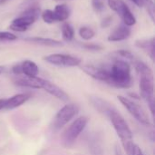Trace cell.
<instances>
[{
    "mask_svg": "<svg viewBox=\"0 0 155 155\" xmlns=\"http://www.w3.org/2000/svg\"><path fill=\"white\" fill-rule=\"evenodd\" d=\"M134 66L139 75V88L142 98L146 102L153 115L154 114V75L151 67L143 61L134 60Z\"/></svg>",
    "mask_w": 155,
    "mask_h": 155,
    "instance_id": "6da1fadb",
    "label": "cell"
},
{
    "mask_svg": "<svg viewBox=\"0 0 155 155\" xmlns=\"http://www.w3.org/2000/svg\"><path fill=\"white\" fill-rule=\"evenodd\" d=\"M107 84L121 89H128L133 85L131 65L127 61L117 59L110 67H107Z\"/></svg>",
    "mask_w": 155,
    "mask_h": 155,
    "instance_id": "7a4b0ae2",
    "label": "cell"
},
{
    "mask_svg": "<svg viewBox=\"0 0 155 155\" xmlns=\"http://www.w3.org/2000/svg\"><path fill=\"white\" fill-rule=\"evenodd\" d=\"M106 116L109 118L114 129L117 134V136L120 138L126 155H131L134 145L135 143H134L133 132L130 126L128 125L127 122L123 117V115L120 113H118L117 110L114 107H112L107 112Z\"/></svg>",
    "mask_w": 155,
    "mask_h": 155,
    "instance_id": "3957f363",
    "label": "cell"
},
{
    "mask_svg": "<svg viewBox=\"0 0 155 155\" xmlns=\"http://www.w3.org/2000/svg\"><path fill=\"white\" fill-rule=\"evenodd\" d=\"M89 122V118L86 116H80L74 120L71 124L63 132L61 135L62 145L65 148L72 147L81 134L84 131Z\"/></svg>",
    "mask_w": 155,
    "mask_h": 155,
    "instance_id": "277c9868",
    "label": "cell"
},
{
    "mask_svg": "<svg viewBox=\"0 0 155 155\" xmlns=\"http://www.w3.org/2000/svg\"><path fill=\"white\" fill-rule=\"evenodd\" d=\"M41 10L39 6L25 9L19 16L15 18L9 25V29L15 32L26 31L40 16Z\"/></svg>",
    "mask_w": 155,
    "mask_h": 155,
    "instance_id": "5b68a950",
    "label": "cell"
},
{
    "mask_svg": "<svg viewBox=\"0 0 155 155\" xmlns=\"http://www.w3.org/2000/svg\"><path fill=\"white\" fill-rule=\"evenodd\" d=\"M118 100L121 102L123 106L129 112V114L133 117H134V119L137 122H139L140 124H142L143 125H145V126L151 125V122H150L148 114L140 104H138L137 103H135L134 101H133L132 99H130L126 96L119 95Z\"/></svg>",
    "mask_w": 155,
    "mask_h": 155,
    "instance_id": "8992f818",
    "label": "cell"
},
{
    "mask_svg": "<svg viewBox=\"0 0 155 155\" xmlns=\"http://www.w3.org/2000/svg\"><path fill=\"white\" fill-rule=\"evenodd\" d=\"M79 113V107L74 104H68L63 106L54 117L52 128L54 131H59L72 121Z\"/></svg>",
    "mask_w": 155,
    "mask_h": 155,
    "instance_id": "52a82bcc",
    "label": "cell"
},
{
    "mask_svg": "<svg viewBox=\"0 0 155 155\" xmlns=\"http://www.w3.org/2000/svg\"><path fill=\"white\" fill-rule=\"evenodd\" d=\"M108 5L113 11L120 15L125 25L130 27L136 24L135 16L124 0H108Z\"/></svg>",
    "mask_w": 155,
    "mask_h": 155,
    "instance_id": "ba28073f",
    "label": "cell"
},
{
    "mask_svg": "<svg viewBox=\"0 0 155 155\" xmlns=\"http://www.w3.org/2000/svg\"><path fill=\"white\" fill-rule=\"evenodd\" d=\"M44 60L51 64L64 67H74L81 64L82 60L76 56L65 54H52L44 57Z\"/></svg>",
    "mask_w": 155,
    "mask_h": 155,
    "instance_id": "9c48e42d",
    "label": "cell"
},
{
    "mask_svg": "<svg viewBox=\"0 0 155 155\" xmlns=\"http://www.w3.org/2000/svg\"><path fill=\"white\" fill-rule=\"evenodd\" d=\"M12 72L15 75H23L25 77H36L39 73L37 64L31 60H25L12 67Z\"/></svg>",
    "mask_w": 155,
    "mask_h": 155,
    "instance_id": "30bf717a",
    "label": "cell"
},
{
    "mask_svg": "<svg viewBox=\"0 0 155 155\" xmlns=\"http://www.w3.org/2000/svg\"><path fill=\"white\" fill-rule=\"evenodd\" d=\"M42 89L58 100L65 102L69 99V95L62 88H60L59 86H57L56 84H54V83H52L46 79H44V81H43Z\"/></svg>",
    "mask_w": 155,
    "mask_h": 155,
    "instance_id": "8fae6325",
    "label": "cell"
},
{
    "mask_svg": "<svg viewBox=\"0 0 155 155\" xmlns=\"http://www.w3.org/2000/svg\"><path fill=\"white\" fill-rule=\"evenodd\" d=\"M82 69L86 74L93 77L94 79L106 83L108 78L107 67H100V66L87 64V65H84Z\"/></svg>",
    "mask_w": 155,
    "mask_h": 155,
    "instance_id": "7c38bea8",
    "label": "cell"
},
{
    "mask_svg": "<svg viewBox=\"0 0 155 155\" xmlns=\"http://www.w3.org/2000/svg\"><path fill=\"white\" fill-rule=\"evenodd\" d=\"M30 99V94H17L9 98H5L4 110H13L23 104H25Z\"/></svg>",
    "mask_w": 155,
    "mask_h": 155,
    "instance_id": "4fadbf2b",
    "label": "cell"
},
{
    "mask_svg": "<svg viewBox=\"0 0 155 155\" xmlns=\"http://www.w3.org/2000/svg\"><path fill=\"white\" fill-rule=\"evenodd\" d=\"M131 33H132V30L129 26H127L125 25H119L118 27H116V29H114L110 34L107 40L109 42L124 41V40H126L130 37Z\"/></svg>",
    "mask_w": 155,
    "mask_h": 155,
    "instance_id": "5bb4252c",
    "label": "cell"
},
{
    "mask_svg": "<svg viewBox=\"0 0 155 155\" xmlns=\"http://www.w3.org/2000/svg\"><path fill=\"white\" fill-rule=\"evenodd\" d=\"M23 40L28 43H33V44L44 45V46H50V47H60L64 45V44L61 41L52 39V38L35 36V37H25V38H23Z\"/></svg>",
    "mask_w": 155,
    "mask_h": 155,
    "instance_id": "9a60e30c",
    "label": "cell"
},
{
    "mask_svg": "<svg viewBox=\"0 0 155 155\" xmlns=\"http://www.w3.org/2000/svg\"><path fill=\"white\" fill-rule=\"evenodd\" d=\"M135 45L143 51H145L151 57L153 61H154V53H155V41L154 37H152L150 39H142L137 40L135 42Z\"/></svg>",
    "mask_w": 155,
    "mask_h": 155,
    "instance_id": "2e32d148",
    "label": "cell"
},
{
    "mask_svg": "<svg viewBox=\"0 0 155 155\" xmlns=\"http://www.w3.org/2000/svg\"><path fill=\"white\" fill-rule=\"evenodd\" d=\"M54 13L58 22H64L69 18L71 11H70V8L68 5H66L65 4H61V5H57L54 7Z\"/></svg>",
    "mask_w": 155,
    "mask_h": 155,
    "instance_id": "e0dca14e",
    "label": "cell"
},
{
    "mask_svg": "<svg viewBox=\"0 0 155 155\" xmlns=\"http://www.w3.org/2000/svg\"><path fill=\"white\" fill-rule=\"evenodd\" d=\"M62 36L65 42H71L74 36V27L69 23H64L62 25Z\"/></svg>",
    "mask_w": 155,
    "mask_h": 155,
    "instance_id": "ac0fdd59",
    "label": "cell"
},
{
    "mask_svg": "<svg viewBox=\"0 0 155 155\" xmlns=\"http://www.w3.org/2000/svg\"><path fill=\"white\" fill-rule=\"evenodd\" d=\"M79 35L84 40L88 41V40H91L95 35V32L93 28L89 26H82L79 29Z\"/></svg>",
    "mask_w": 155,
    "mask_h": 155,
    "instance_id": "d6986e66",
    "label": "cell"
},
{
    "mask_svg": "<svg viewBox=\"0 0 155 155\" xmlns=\"http://www.w3.org/2000/svg\"><path fill=\"white\" fill-rule=\"evenodd\" d=\"M41 15H42V19L46 24H54V23L58 22V20L54 13V10L46 9L42 13Z\"/></svg>",
    "mask_w": 155,
    "mask_h": 155,
    "instance_id": "ffe728a7",
    "label": "cell"
},
{
    "mask_svg": "<svg viewBox=\"0 0 155 155\" xmlns=\"http://www.w3.org/2000/svg\"><path fill=\"white\" fill-rule=\"evenodd\" d=\"M17 39V36L10 32L0 31V43L3 42H13Z\"/></svg>",
    "mask_w": 155,
    "mask_h": 155,
    "instance_id": "44dd1931",
    "label": "cell"
},
{
    "mask_svg": "<svg viewBox=\"0 0 155 155\" xmlns=\"http://www.w3.org/2000/svg\"><path fill=\"white\" fill-rule=\"evenodd\" d=\"M144 5H146V7H147V11H148V14H149V15H150L152 21L154 22L155 11L153 0H144Z\"/></svg>",
    "mask_w": 155,
    "mask_h": 155,
    "instance_id": "7402d4cb",
    "label": "cell"
},
{
    "mask_svg": "<svg viewBox=\"0 0 155 155\" xmlns=\"http://www.w3.org/2000/svg\"><path fill=\"white\" fill-rule=\"evenodd\" d=\"M42 0H24L22 4L20 5V8L22 9H26L29 7H35V6H39L40 2Z\"/></svg>",
    "mask_w": 155,
    "mask_h": 155,
    "instance_id": "603a6c76",
    "label": "cell"
},
{
    "mask_svg": "<svg viewBox=\"0 0 155 155\" xmlns=\"http://www.w3.org/2000/svg\"><path fill=\"white\" fill-rule=\"evenodd\" d=\"M92 6L97 13H101L104 9V4L102 0H92Z\"/></svg>",
    "mask_w": 155,
    "mask_h": 155,
    "instance_id": "cb8c5ba5",
    "label": "cell"
},
{
    "mask_svg": "<svg viewBox=\"0 0 155 155\" xmlns=\"http://www.w3.org/2000/svg\"><path fill=\"white\" fill-rule=\"evenodd\" d=\"M82 46L87 50L90 51H100L103 49V46L97 44H90V43H86V44H83Z\"/></svg>",
    "mask_w": 155,
    "mask_h": 155,
    "instance_id": "d4e9b609",
    "label": "cell"
},
{
    "mask_svg": "<svg viewBox=\"0 0 155 155\" xmlns=\"http://www.w3.org/2000/svg\"><path fill=\"white\" fill-rule=\"evenodd\" d=\"M116 54L123 58H126V59H130V60H134V54L128 50H119L116 52Z\"/></svg>",
    "mask_w": 155,
    "mask_h": 155,
    "instance_id": "484cf974",
    "label": "cell"
},
{
    "mask_svg": "<svg viewBox=\"0 0 155 155\" xmlns=\"http://www.w3.org/2000/svg\"><path fill=\"white\" fill-rule=\"evenodd\" d=\"M112 23H113V17L109 15L103 19V21L101 22V26L102 28H107L112 25Z\"/></svg>",
    "mask_w": 155,
    "mask_h": 155,
    "instance_id": "4316f807",
    "label": "cell"
},
{
    "mask_svg": "<svg viewBox=\"0 0 155 155\" xmlns=\"http://www.w3.org/2000/svg\"><path fill=\"white\" fill-rule=\"evenodd\" d=\"M131 155H144L143 151L141 150V148L137 145V144H134V148H133V151H132V154Z\"/></svg>",
    "mask_w": 155,
    "mask_h": 155,
    "instance_id": "83f0119b",
    "label": "cell"
},
{
    "mask_svg": "<svg viewBox=\"0 0 155 155\" xmlns=\"http://www.w3.org/2000/svg\"><path fill=\"white\" fill-rule=\"evenodd\" d=\"M134 4H135L138 7L144 6V0H131Z\"/></svg>",
    "mask_w": 155,
    "mask_h": 155,
    "instance_id": "f1b7e54d",
    "label": "cell"
},
{
    "mask_svg": "<svg viewBox=\"0 0 155 155\" xmlns=\"http://www.w3.org/2000/svg\"><path fill=\"white\" fill-rule=\"evenodd\" d=\"M114 155H124V152H123V150H122L118 145H116V147H115V150H114Z\"/></svg>",
    "mask_w": 155,
    "mask_h": 155,
    "instance_id": "f546056e",
    "label": "cell"
},
{
    "mask_svg": "<svg viewBox=\"0 0 155 155\" xmlns=\"http://www.w3.org/2000/svg\"><path fill=\"white\" fill-rule=\"evenodd\" d=\"M4 70H5V67L4 66H0V74L4 72Z\"/></svg>",
    "mask_w": 155,
    "mask_h": 155,
    "instance_id": "4dcf8cb0",
    "label": "cell"
},
{
    "mask_svg": "<svg viewBox=\"0 0 155 155\" xmlns=\"http://www.w3.org/2000/svg\"><path fill=\"white\" fill-rule=\"evenodd\" d=\"M55 1H57V0H55Z\"/></svg>",
    "mask_w": 155,
    "mask_h": 155,
    "instance_id": "1f68e13d",
    "label": "cell"
}]
</instances>
